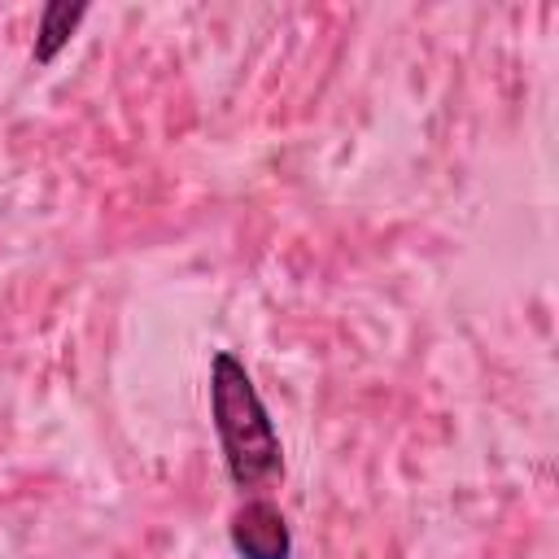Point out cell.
Returning a JSON list of instances; mask_svg holds the SVG:
<instances>
[{
    "instance_id": "obj_1",
    "label": "cell",
    "mask_w": 559,
    "mask_h": 559,
    "mask_svg": "<svg viewBox=\"0 0 559 559\" xmlns=\"http://www.w3.org/2000/svg\"><path fill=\"white\" fill-rule=\"evenodd\" d=\"M210 415L236 489H258L284 472V445L253 389V376L227 349H218L210 362Z\"/></svg>"
},
{
    "instance_id": "obj_2",
    "label": "cell",
    "mask_w": 559,
    "mask_h": 559,
    "mask_svg": "<svg viewBox=\"0 0 559 559\" xmlns=\"http://www.w3.org/2000/svg\"><path fill=\"white\" fill-rule=\"evenodd\" d=\"M227 537H231V550L240 559H288L293 555V533H288V520L275 502L266 498H249L231 511V524H227Z\"/></svg>"
},
{
    "instance_id": "obj_3",
    "label": "cell",
    "mask_w": 559,
    "mask_h": 559,
    "mask_svg": "<svg viewBox=\"0 0 559 559\" xmlns=\"http://www.w3.org/2000/svg\"><path fill=\"white\" fill-rule=\"evenodd\" d=\"M83 17H87V4H48L39 13V31H35V66L57 61V52L70 44V35L79 31Z\"/></svg>"
}]
</instances>
